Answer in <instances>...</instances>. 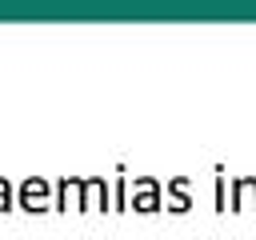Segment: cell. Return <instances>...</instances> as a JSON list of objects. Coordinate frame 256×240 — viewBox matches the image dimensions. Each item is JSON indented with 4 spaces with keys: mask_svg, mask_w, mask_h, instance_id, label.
I'll return each mask as SVG.
<instances>
[{
    "mask_svg": "<svg viewBox=\"0 0 256 240\" xmlns=\"http://www.w3.org/2000/svg\"><path fill=\"white\" fill-rule=\"evenodd\" d=\"M8 208H12V184L0 176V212H8Z\"/></svg>",
    "mask_w": 256,
    "mask_h": 240,
    "instance_id": "cell-3",
    "label": "cell"
},
{
    "mask_svg": "<svg viewBox=\"0 0 256 240\" xmlns=\"http://www.w3.org/2000/svg\"><path fill=\"white\" fill-rule=\"evenodd\" d=\"M20 208H28V212H44V208H48V180L28 176V180L20 184Z\"/></svg>",
    "mask_w": 256,
    "mask_h": 240,
    "instance_id": "cell-1",
    "label": "cell"
},
{
    "mask_svg": "<svg viewBox=\"0 0 256 240\" xmlns=\"http://www.w3.org/2000/svg\"><path fill=\"white\" fill-rule=\"evenodd\" d=\"M136 188H144V192H136L132 208H140V212H156V208H160V196H156V192H160V184L144 176V180H136Z\"/></svg>",
    "mask_w": 256,
    "mask_h": 240,
    "instance_id": "cell-2",
    "label": "cell"
}]
</instances>
